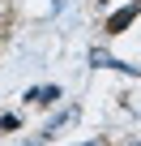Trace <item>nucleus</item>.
<instances>
[{
  "mask_svg": "<svg viewBox=\"0 0 141 146\" xmlns=\"http://www.w3.org/2000/svg\"><path fill=\"white\" fill-rule=\"evenodd\" d=\"M137 13H141V5L132 0V5H124V9H115L111 17H107V35H124L132 22H137Z\"/></svg>",
  "mask_w": 141,
  "mask_h": 146,
  "instance_id": "f257e3e1",
  "label": "nucleus"
},
{
  "mask_svg": "<svg viewBox=\"0 0 141 146\" xmlns=\"http://www.w3.org/2000/svg\"><path fill=\"white\" fill-rule=\"evenodd\" d=\"M90 64H94V69H120V73H132V78L141 73V69H132V64H124V60H115V56H107V52H98V47L90 52Z\"/></svg>",
  "mask_w": 141,
  "mask_h": 146,
  "instance_id": "f03ea898",
  "label": "nucleus"
},
{
  "mask_svg": "<svg viewBox=\"0 0 141 146\" xmlns=\"http://www.w3.org/2000/svg\"><path fill=\"white\" fill-rule=\"evenodd\" d=\"M81 146H103V142H81Z\"/></svg>",
  "mask_w": 141,
  "mask_h": 146,
  "instance_id": "7ed1b4c3",
  "label": "nucleus"
},
{
  "mask_svg": "<svg viewBox=\"0 0 141 146\" xmlns=\"http://www.w3.org/2000/svg\"><path fill=\"white\" fill-rule=\"evenodd\" d=\"M26 146H39V142H26Z\"/></svg>",
  "mask_w": 141,
  "mask_h": 146,
  "instance_id": "20e7f679",
  "label": "nucleus"
},
{
  "mask_svg": "<svg viewBox=\"0 0 141 146\" xmlns=\"http://www.w3.org/2000/svg\"><path fill=\"white\" fill-rule=\"evenodd\" d=\"M137 146H141V142H137Z\"/></svg>",
  "mask_w": 141,
  "mask_h": 146,
  "instance_id": "39448f33",
  "label": "nucleus"
}]
</instances>
